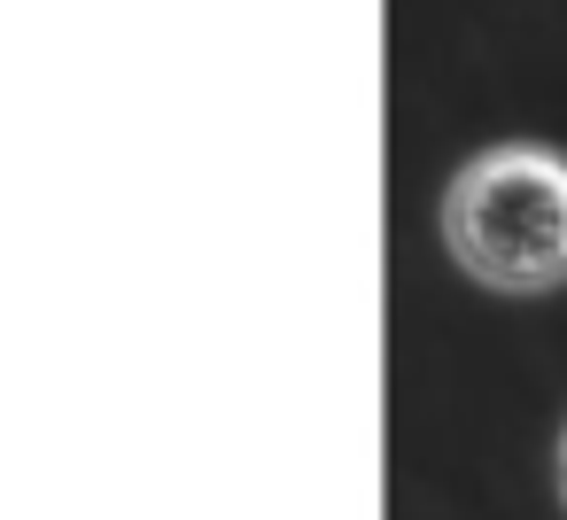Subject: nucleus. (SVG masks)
I'll use <instances>...</instances> for the list:
<instances>
[{"instance_id":"f257e3e1","label":"nucleus","mask_w":567,"mask_h":520,"mask_svg":"<svg viewBox=\"0 0 567 520\" xmlns=\"http://www.w3.org/2000/svg\"><path fill=\"white\" fill-rule=\"evenodd\" d=\"M443 257L489 295H559L567 288V148L497 141L474 148L435 202Z\"/></svg>"},{"instance_id":"f03ea898","label":"nucleus","mask_w":567,"mask_h":520,"mask_svg":"<svg viewBox=\"0 0 567 520\" xmlns=\"http://www.w3.org/2000/svg\"><path fill=\"white\" fill-rule=\"evenodd\" d=\"M551 489H559V512H567V419H559V443H551Z\"/></svg>"}]
</instances>
